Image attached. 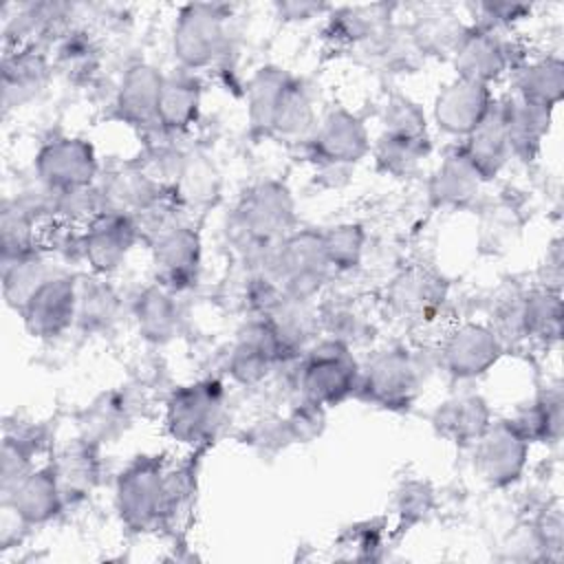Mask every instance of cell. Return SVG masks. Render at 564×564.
Returning <instances> with one entry per match:
<instances>
[{
  "label": "cell",
  "instance_id": "1",
  "mask_svg": "<svg viewBox=\"0 0 564 564\" xmlns=\"http://www.w3.org/2000/svg\"><path fill=\"white\" fill-rule=\"evenodd\" d=\"M295 231V200L291 189L273 178L253 183L238 198L227 234L256 264L264 253Z\"/></svg>",
  "mask_w": 564,
  "mask_h": 564
},
{
  "label": "cell",
  "instance_id": "2",
  "mask_svg": "<svg viewBox=\"0 0 564 564\" xmlns=\"http://www.w3.org/2000/svg\"><path fill=\"white\" fill-rule=\"evenodd\" d=\"M258 267L278 282L286 297L300 302H313L333 273L317 229H295L271 247Z\"/></svg>",
  "mask_w": 564,
  "mask_h": 564
},
{
  "label": "cell",
  "instance_id": "3",
  "mask_svg": "<svg viewBox=\"0 0 564 564\" xmlns=\"http://www.w3.org/2000/svg\"><path fill=\"white\" fill-rule=\"evenodd\" d=\"M227 419V388L220 379L207 377L183 383L165 401V432L185 447H207Z\"/></svg>",
  "mask_w": 564,
  "mask_h": 564
},
{
  "label": "cell",
  "instance_id": "4",
  "mask_svg": "<svg viewBox=\"0 0 564 564\" xmlns=\"http://www.w3.org/2000/svg\"><path fill=\"white\" fill-rule=\"evenodd\" d=\"M361 366L352 355V348L324 337L313 341L300 357L295 386L300 399L322 408L339 405L359 390Z\"/></svg>",
  "mask_w": 564,
  "mask_h": 564
},
{
  "label": "cell",
  "instance_id": "5",
  "mask_svg": "<svg viewBox=\"0 0 564 564\" xmlns=\"http://www.w3.org/2000/svg\"><path fill=\"white\" fill-rule=\"evenodd\" d=\"M231 7L220 2H189L176 11L172 55L183 70L207 68L229 51Z\"/></svg>",
  "mask_w": 564,
  "mask_h": 564
},
{
  "label": "cell",
  "instance_id": "6",
  "mask_svg": "<svg viewBox=\"0 0 564 564\" xmlns=\"http://www.w3.org/2000/svg\"><path fill=\"white\" fill-rule=\"evenodd\" d=\"M165 456H137L115 480V509L126 529L148 533L165 522Z\"/></svg>",
  "mask_w": 564,
  "mask_h": 564
},
{
  "label": "cell",
  "instance_id": "7",
  "mask_svg": "<svg viewBox=\"0 0 564 564\" xmlns=\"http://www.w3.org/2000/svg\"><path fill=\"white\" fill-rule=\"evenodd\" d=\"M425 364L421 352L390 346L375 352L359 372L357 394L386 410L410 408L423 390Z\"/></svg>",
  "mask_w": 564,
  "mask_h": 564
},
{
  "label": "cell",
  "instance_id": "8",
  "mask_svg": "<svg viewBox=\"0 0 564 564\" xmlns=\"http://www.w3.org/2000/svg\"><path fill=\"white\" fill-rule=\"evenodd\" d=\"M527 55L520 53L518 44L505 33L487 31L480 26H467L463 40L452 53L456 77L491 86L500 82L509 70L513 73Z\"/></svg>",
  "mask_w": 564,
  "mask_h": 564
},
{
  "label": "cell",
  "instance_id": "9",
  "mask_svg": "<svg viewBox=\"0 0 564 564\" xmlns=\"http://www.w3.org/2000/svg\"><path fill=\"white\" fill-rule=\"evenodd\" d=\"M35 178L53 192L97 185L99 161L90 141L82 137H55L40 145L33 159Z\"/></svg>",
  "mask_w": 564,
  "mask_h": 564
},
{
  "label": "cell",
  "instance_id": "10",
  "mask_svg": "<svg viewBox=\"0 0 564 564\" xmlns=\"http://www.w3.org/2000/svg\"><path fill=\"white\" fill-rule=\"evenodd\" d=\"M306 148L317 167H352L366 159L372 143L364 119L337 106L315 123Z\"/></svg>",
  "mask_w": 564,
  "mask_h": 564
},
{
  "label": "cell",
  "instance_id": "11",
  "mask_svg": "<svg viewBox=\"0 0 564 564\" xmlns=\"http://www.w3.org/2000/svg\"><path fill=\"white\" fill-rule=\"evenodd\" d=\"M26 333L35 339H55L64 335L77 317V278L57 271L46 278L20 306Z\"/></svg>",
  "mask_w": 564,
  "mask_h": 564
},
{
  "label": "cell",
  "instance_id": "12",
  "mask_svg": "<svg viewBox=\"0 0 564 564\" xmlns=\"http://www.w3.org/2000/svg\"><path fill=\"white\" fill-rule=\"evenodd\" d=\"M476 471L496 489L509 487L524 474L531 443L513 427L509 419L491 421L485 434L474 443Z\"/></svg>",
  "mask_w": 564,
  "mask_h": 564
},
{
  "label": "cell",
  "instance_id": "13",
  "mask_svg": "<svg viewBox=\"0 0 564 564\" xmlns=\"http://www.w3.org/2000/svg\"><path fill=\"white\" fill-rule=\"evenodd\" d=\"M502 352L505 344L489 328V324L463 322L445 335L438 348V361L449 377L469 381L494 368Z\"/></svg>",
  "mask_w": 564,
  "mask_h": 564
},
{
  "label": "cell",
  "instance_id": "14",
  "mask_svg": "<svg viewBox=\"0 0 564 564\" xmlns=\"http://www.w3.org/2000/svg\"><path fill=\"white\" fill-rule=\"evenodd\" d=\"M141 240L137 220L117 212H99L82 227V258L99 278L115 273Z\"/></svg>",
  "mask_w": 564,
  "mask_h": 564
},
{
  "label": "cell",
  "instance_id": "15",
  "mask_svg": "<svg viewBox=\"0 0 564 564\" xmlns=\"http://www.w3.org/2000/svg\"><path fill=\"white\" fill-rule=\"evenodd\" d=\"M286 361L291 359L271 324L264 317H253L238 330L227 357V372L240 386H258Z\"/></svg>",
  "mask_w": 564,
  "mask_h": 564
},
{
  "label": "cell",
  "instance_id": "16",
  "mask_svg": "<svg viewBox=\"0 0 564 564\" xmlns=\"http://www.w3.org/2000/svg\"><path fill=\"white\" fill-rule=\"evenodd\" d=\"M447 282L438 273L414 264L392 278L386 300L394 317L421 326L438 317L447 302Z\"/></svg>",
  "mask_w": 564,
  "mask_h": 564
},
{
  "label": "cell",
  "instance_id": "17",
  "mask_svg": "<svg viewBox=\"0 0 564 564\" xmlns=\"http://www.w3.org/2000/svg\"><path fill=\"white\" fill-rule=\"evenodd\" d=\"M152 264L156 282L172 293L187 291L196 284L203 260V242L189 223H178L161 234L152 245Z\"/></svg>",
  "mask_w": 564,
  "mask_h": 564
},
{
  "label": "cell",
  "instance_id": "18",
  "mask_svg": "<svg viewBox=\"0 0 564 564\" xmlns=\"http://www.w3.org/2000/svg\"><path fill=\"white\" fill-rule=\"evenodd\" d=\"M491 86L456 77L434 97L432 117L441 132L465 139L494 106Z\"/></svg>",
  "mask_w": 564,
  "mask_h": 564
},
{
  "label": "cell",
  "instance_id": "19",
  "mask_svg": "<svg viewBox=\"0 0 564 564\" xmlns=\"http://www.w3.org/2000/svg\"><path fill=\"white\" fill-rule=\"evenodd\" d=\"M53 73V57H48L46 48L40 46H22L2 53L0 68V88H2V106L4 112L18 110L33 99H37Z\"/></svg>",
  "mask_w": 564,
  "mask_h": 564
},
{
  "label": "cell",
  "instance_id": "20",
  "mask_svg": "<svg viewBox=\"0 0 564 564\" xmlns=\"http://www.w3.org/2000/svg\"><path fill=\"white\" fill-rule=\"evenodd\" d=\"M2 507L11 509L26 527H40L57 518L66 505L51 465L35 467L13 489L2 494Z\"/></svg>",
  "mask_w": 564,
  "mask_h": 564
},
{
  "label": "cell",
  "instance_id": "21",
  "mask_svg": "<svg viewBox=\"0 0 564 564\" xmlns=\"http://www.w3.org/2000/svg\"><path fill=\"white\" fill-rule=\"evenodd\" d=\"M163 79L165 75L148 62L130 64L115 95L117 115L130 126L156 130V108Z\"/></svg>",
  "mask_w": 564,
  "mask_h": 564
},
{
  "label": "cell",
  "instance_id": "22",
  "mask_svg": "<svg viewBox=\"0 0 564 564\" xmlns=\"http://www.w3.org/2000/svg\"><path fill=\"white\" fill-rule=\"evenodd\" d=\"M51 469L55 474L64 505H79L99 485L101 463L97 454V443L84 436L68 441L55 452Z\"/></svg>",
  "mask_w": 564,
  "mask_h": 564
},
{
  "label": "cell",
  "instance_id": "23",
  "mask_svg": "<svg viewBox=\"0 0 564 564\" xmlns=\"http://www.w3.org/2000/svg\"><path fill=\"white\" fill-rule=\"evenodd\" d=\"M97 189L101 198V212H117L132 218H137L141 212L174 192L156 183L139 165H128L110 172L108 176H104L101 183H97Z\"/></svg>",
  "mask_w": 564,
  "mask_h": 564
},
{
  "label": "cell",
  "instance_id": "24",
  "mask_svg": "<svg viewBox=\"0 0 564 564\" xmlns=\"http://www.w3.org/2000/svg\"><path fill=\"white\" fill-rule=\"evenodd\" d=\"M498 104H500L511 156L524 163L533 161L542 148L544 137L549 134L553 108L524 101L513 93Z\"/></svg>",
  "mask_w": 564,
  "mask_h": 564
},
{
  "label": "cell",
  "instance_id": "25",
  "mask_svg": "<svg viewBox=\"0 0 564 564\" xmlns=\"http://www.w3.org/2000/svg\"><path fill=\"white\" fill-rule=\"evenodd\" d=\"M489 403L476 392H460L445 399L432 414L434 430L454 445H474L491 423Z\"/></svg>",
  "mask_w": 564,
  "mask_h": 564
},
{
  "label": "cell",
  "instance_id": "26",
  "mask_svg": "<svg viewBox=\"0 0 564 564\" xmlns=\"http://www.w3.org/2000/svg\"><path fill=\"white\" fill-rule=\"evenodd\" d=\"M458 148L485 183L494 181L502 172V167L511 159V150L507 143V132H505L498 99L494 101L485 119L463 139Z\"/></svg>",
  "mask_w": 564,
  "mask_h": 564
},
{
  "label": "cell",
  "instance_id": "27",
  "mask_svg": "<svg viewBox=\"0 0 564 564\" xmlns=\"http://www.w3.org/2000/svg\"><path fill=\"white\" fill-rule=\"evenodd\" d=\"M203 88L200 82L189 70H178L165 75L159 108H156V130L163 134H181L194 126L200 112Z\"/></svg>",
  "mask_w": 564,
  "mask_h": 564
},
{
  "label": "cell",
  "instance_id": "28",
  "mask_svg": "<svg viewBox=\"0 0 564 564\" xmlns=\"http://www.w3.org/2000/svg\"><path fill=\"white\" fill-rule=\"evenodd\" d=\"M482 183L485 181L465 159L460 148H454L443 156V161L434 170L427 185V194L432 205L456 209L474 203L476 196L480 194Z\"/></svg>",
  "mask_w": 564,
  "mask_h": 564
},
{
  "label": "cell",
  "instance_id": "29",
  "mask_svg": "<svg viewBox=\"0 0 564 564\" xmlns=\"http://www.w3.org/2000/svg\"><path fill=\"white\" fill-rule=\"evenodd\" d=\"M132 317L148 344H167L181 330V311L174 293L159 282L141 289L132 302Z\"/></svg>",
  "mask_w": 564,
  "mask_h": 564
},
{
  "label": "cell",
  "instance_id": "30",
  "mask_svg": "<svg viewBox=\"0 0 564 564\" xmlns=\"http://www.w3.org/2000/svg\"><path fill=\"white\" fill-rule=\"evenodd\" d=\"M467 26L469 24H465L454 9L441 7V4H427L414 13V20L408 26V33L421 55L452 57Z\"/></svg>",
  "mask_w": 564,
  "mask_h": 564
},
{
  "label": "cell",
  "instance_id": "31",
  "mask_svg": "<svg viewBox=\"0 0 564 564\" xmlns=\"http://www.w3.org/2000/svg\"><path fill=\"white\" fill-rule=\"evenodd\" d=\"M326 40L335 46L359 48L390 24V4H355L330 9L326 15Z\"/></svg>",
  "mask_w": 564,
  "mask_h": 564
},
{
  "label": "cell",
  "instance_id": "32",
  "mask_svg": "<svg viewBox=\"0 0 564 564\" xmlns=\"http://www.w3.org/2000/svg\"><path fill=\"white\" fill-rule=\"evenodd\" d=\"M315 123L317 117L311 90L302 79L291 75L273 108L267 137H275L282 141H306Z\"/></svg>",
  "mask_w": 564,
  "mask_h": 564
},
{
  "label": "cell",
  "instance_id": "33",
  "mask_svg": "<svg viewBox=\"0 0 564 564\" xmlns=\"http://www.w3.org/2000/svg\"><path fill=\"white\" fill-rule=\"evenodd\" d=\"M509 421L529 443H557L564 430V394L560 383L544 388L531 403L520 405Z\"/></svg>",
  "mask_w": 564,
  "mask_h": 564
},
{
  "label": "cell",
  "instance_id": "34",
  "mask_svg": "<svg viewBox=\"0 0 564 564\" xmlns=\"http://www.w3.org/2000/svg\"><path fill=\"white\" fill-rule=\"evenodd\" d=\"M513 95L546 108H555L564 95V62L557 55L527 59L513 70Z\"/></svg>",
  "mask_w": 564,
  "mask_h": 564
},
{
  "label": "cell",
  "instance_id": "35",
  "mask_svg": "<svg viewBox=\"0 0 564 564\" xmlns=\"http://www.w3.org/2000/svg\"><path fill=\"white\" fill-rule=\"evenodd\" d=\"M46 436L35 425H15L4 430L0 454V491L13 489L29 471L35 469L33 460L42 454Z\"/></svg>",
  "mask_w": 564,
  "mask_h": 564
},
{
  "label": "cell",
  "instance_id": "36",
  "mask_svg": "<svg viewBox=\"0 0 564 564\" xmlns=\"http://www.w3.org/2000/svg\"><path fill=\"white\" fill-rule=\"evenodd\" d=\"M55 258L40 245L35 251L13 258V260H4L0 262L2 267V295L7 300V304L15 311H20V306L26 302V297L53 273L62 271V269H53Z\"/></svg>",
  "mask_w": 564,
  "mask_h": 564
},
{
  "label": "cell",
  "instance_id": "37",
  "mask_svg": "<svg viewBox=\"0 0 564 564\" xmlns=\"http://www.w3.org/2000/svg\"><path fill=\"white\" fill-rule=\"evenodd\" d=\"M99 62L101 46L95 33L84 24H75L53 46V68L73 82L90 79L97 73Z\"/></svg>",
  "mask_w": 564,
  "mask_h": 564
},
{
  "label": "cell",
  "instance_id": "38",
  "mask_svg": "<svg viewBox=\"0 0 564 564\" xmlns=\"http://www.w3.org/2000/svg\"><path fill=\"white\" fill-rule=\"evenodd\" d=\"M379 172L392 178H410L416 174L421 163L430 156L432 145L430 137H405L381 132L375 145L370 148Z\"/></svg>",
  "mask_w": 564,
  "mask_h": 564
},
{
  "label": "cell",
  "instance_id": "39",
  "mask_svg": "<svg viewBox=\"0 0 564 564\" xmlns=\"http://www.w3.org/2000/svg\"><path fill=\"white\" fill-rule=\"evenodd\" d=\"M134 401L128 390L99 394L84 412V438L99 443L119 436L132 421Z\"/></svg>",
  "mask_w": 564,
  "mask_h": 564
},
{
  "label": "cell",
  "instance_id": "40",
  "mask_svg": "<svg viewBox=\"0 0 564 564\" xmlns=\"http://www.w3.org/2000/svg\"><path fill=\"white\" fill-rule=\"evenodd\" d=\"M121 302L117 291L104 282L99 275L86 278L79 282L77 278V317L75 324L86 333L108 330L117 315Z\"/></svg>",
  "mask_w": 564,
  "mask_h": 564
},
{
  "label": "cell",
  "instance_id": "41",
  "mask_svg": "<svg viewBox=\"0 0 564 564\" xmlns=\"http://www.w3.org/2000/svg\"><path fill=\"white\" fill-rule=\"evenodd\" d=\"M562 293L549 289H533L524 293L522 302V324L524 337L538 339L544 346L557 344L562 339Z\"/></svg>",
  "mask_w": 564,
  "mask_h": 564
},
{
  "label": "cell",
  "instance_id": "42",
  "mask_svg": "<svg viewBox=\"0 0 564 564\" xmlns=\"http://www.w3.org/2000/svg\"><path fill=\"white\" fill-rule=\"evenodd\" d=\"M291 73L280 66H262L258 68L249 82H247V117L251 123V130L258 134H269L273 108L278 104V97L289 82Z\"/></svg>",
  "mask_w": 564,
  "mask_h": 564
},
{
  "label": "cell",
  "instance_id": "43",
  "mask_svg": "<svg viewBox=\"0 0 564 564\" xmlns=\"http://www.w3.org/2000/svg\"><path fill=\"white\" fill-rule=\"evenodd\" d=\"M42 223L22 209L13 198L2 203L0 212V262L26 256L40 247Z\"/></svg>",
  "mask_w": 564,
  "mask_h": 564
},
{
  "label": "cell",
  "instance_id": "44",
  "mask_svg": "<svg viewBox=\"0 0 564 564\" xmlns=\"http://www.w3.org/2000/svg\"><path fill=\"white\" fill-rule=\"evenodd\" d=\"M317 322L326 337L337 339L350 348L352 344L370 337V319L352 300H326L317 308Z\"/></svg>",
  "mask_w": 564,
  "mask_h": 564
},
{
  "label": "cell",
  "instance_id": "45",
  "mask_svg": "<svg viewBox=\"0 0 564 564\" xmlns=\"http://www.w3.org/2000/svg\"><path fill=\"white\" fill-rule=\"evenodd\" d=\"M326 258L333 273L352 271L361 264L366 249V229L359 223H339L322 231Z\"/></svg>",
  "mask_w": 564,
  "mask_h": 564
},
{
  "label": "cell",
  "instance_id": "46",
  "mask_svg": "<svg viewBox=\"0 0 564 564\" xmlns=\"http://www.w3.org/2000/svg\"><path fill=\"white\" fill-rule=\"evenodd\" d=\"M381 132L427 137L425 112L405 95H390L381 108Z\"/></svg>",
  "mask_w": 564,
  "mask_h": 564
},
{
  "label": "cell",
  "instance_id": "47",
  "mask_svg": "<svg viewBox=\"0 0 564 564\" xmlns=\"http://www.w3.org/2000/svg\"><path fill=\"white\" fill-rule=\"evenodd\" d=\"M522 302H524V293L518 289H511V291L500 293L494 304L489 328L498 335V339L502 344H507L509 339L516 341V339L524 337Z\"/></svg>",
  "mask_w": 564,
  "mask_h": 564
},
{
  "label": "cell",
  "instance_id": "48",
  "mask_svg": "<svg viewBox=\"0 0 564 564\" xmlns=\"http://www.w3.org/2000/svg\"><path fill=\"white\" fill-rule=\"evenodd\" d=\"M474 13L471 26L505 33L520 20L531 15V4L522 2H478L469 7Z\"/></svg>",
  "mask_w": 564,
  "mask_h": 564
},
{
  "label": "cell",
  "instance_id": "49",
  "mask_svg": "<svg viewBox=\"0 0 564 564\" xmlns=\"http://www.w3.org/2000/svg\"><path fill=\"white\" fill-rule=\"evenodd\" d=\"M432 489L421 480H408L394 494L397 513L408 522L421 520L432 509Z\"/></svg>",
  "mask_w": 564,
  "mask_h": 564
},
{
  "label": "cell",
  "instance_id": "50",
  "mask_svg": "<svg viewBox=\"0 0 564 564\" xmlns=\"http://www.w3.org/2000/svg\"><path fill=\"white\" fill-rule=\"evenodd\" d=\"M249 441L260 449L278 452V449H284L291 443H295V436L289 425V419H267V421H260L249 432Z\"/></svg>",
  "mask_w": 564,
  "mask_h": 564
},
{
  "label": "cell",
  "instance_id": "51",
  "mask_svg": "<svg viewBox=\"0 0 564 564\" xmlns=\"http://www.w3.org/2000/svg\"><path fill=\"white\" fill-rule=\"evenodd\" d=\"M535 538L540 542V551H544V557H560L562 551V513L560 507H549L542 511L538 522L533 524Z\"/></svg>",
  "mask_w": 564,
  "mask_h": 564
},
{
  "label": "cell",
  "instance_id": "52",
  "mask_svg": "<svg viewBox=\"0 0 564 564\" xmlns=\"http://www.w3.org/2000/svg\"><path fill=\"white\" fill-rule=\"evenodd\" d=\"M341 540L346 542V546H355V553H352L355 560H377L379 557L377 551L383 544L381 529L372 527V524L355 527Z\"/></svg>",
  "mask_w": 564,
  "mask_h": 564
},
{
  "label": "cell",
  "instance_id": "53",
  "mask_svg": "<svg viewBox=\"0 0 564 564\" xmlns=\"http://www.w3.org/2000/svg\"><path fill=\"white\" fill-rule=\"evenodd\" d=\"M562 280H564V253H562V240L555 238L546 247V256L540 264V286L560 293Z\"/></svg>",
  "mask_w": 564,
  "mask_h": 564
},
{
  "label": "cell",
  "instance_id": "54",
  "mask_svg": "<svg viewBox=\"0 0 564 564\" xmlns=\"http://www.w3.org/2000/svg\"><path fill=\"white\" fill-rule=\"evenodd\" d=\"M273 11L284 22H306L311 18L328 13L330 7L319 2H304V0H284V2H275Z\"/></svg>",
  "mask_w": 564,
  "mask_h": 564
}]
</instances>
